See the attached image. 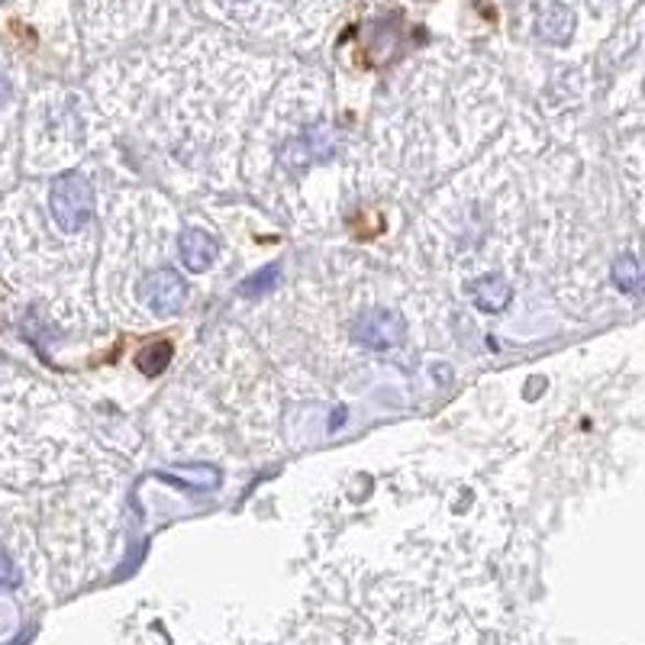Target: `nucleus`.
<instances>
[{
  "mask_svg": "<svg viewBox=\"0 0 645 645\" xmlns=\"http://www.w3.org/2000/svg\"><path fill=\"white\" fill-rule=\"evenodd\" d=\"M49 210L52 220L58 223L62 233H68V236L81 233L91 223V216H94V188H91V181L85 175H75V171L58 175L52 181Z\"/></svg>",
  "mask_w": 645,
  "mask_h": 645,
  "instance_id": "f257e3e1",
  "label": "nucleus"
},
{
  "mask_svg": "<svg viewBox=\"0 0 645 645\" xmlns=\"http://www.w3.org/2000/svg\"><path fill=\"white\" fill-rule=\"evenodd\" d=\"M352 340L362 348H371V352L398 348L407 340V320L400 316L398 310H385V307L365 310L352 323Z\"/></svg>",
  "mask_w": 645,
  "mask_h": 645,
  "instance_id": "f03ea898",
  "label": "nucleus"
},
{
  "mask_svg": "<svg viewBox=\"0 0 645 645\" xmlns=\"http://www.w3.org/2000/svg\"><path fill=\"white\" fill-rule=\"evenodd\" d=\"M140 300L155 313H178L188 300V285L175 268H158L140 281Z\"/></svg>",
  "mask_w": 645,
  "mask_h": 645,
  "instance_id": "7ed1b4c3",
  "label": "nucleus"
},
{
  "mask_svg": "<svg viewBox=\"0 0 645 645\" xmlns=\"http://www.w3.org/2000/svg\"><path fill=\"white\" fill-rule=\"evenodd\" d=\"M178 255H181V265L188 271L200 275V271H207L216 262L220 246H216V240L207 230H185L181 240H178Z\"/></svg>",
  "mask_w": 645,
  "mask_h": 645,
  "instance_id": "20e7f679",
  "label": "nucleus"
},
{
  "mask_svg": "<svg viewBox=\"0 0 645 645\" xmlns=\"http://www.w3.org/2000/svg\"><path fill=\"white\" fill-rule=\"evenodd\" d=\"M330 155H333V133L323 123L307 130L300 140H291L285 146V162L288 165H307L310 158H330Z\"/></svg>",
  "mask_w": 645,
  "mask_h": 645,
  "instance_id": "39448f33",
  "label": "nucleus"
},
{
  "mask_svg": "<svg viewBox=\"0 0 645 645\" xmlns=\"http://www.w3.org/2000/svg\"><path fill=\"white\" fill-rule=\"evenodd\" d=\"M471 300L481 313H500L510 307L513 300V288L503 275H481L475 285H471Z\"/></svg>",
  "mask_w": 645,
  "mask_h": 645,
  "instance_id": "423d86ee",
  "label": "nucleus"
},
{
  "mask_svg": "<svg viewBox=\"0 0 645 645\" xmlns=\"http://www.w3.org/2000/svg\"><path fill=\"white\" fill-rule=\"evenodd\" d=\"M571 30H575V13L565 3H548L546 10L540 13V36L546 43H555V46L568 43Z\"/></svg>",
  "mask_w": 645,
  "mask_h": 645,
  "instance_id": "0eeeda50",
  "label": "nucleus"
},
{
  "mask_svg": "<svg viewBox=\"0 0 645 645\" xmlns=\"http://www.w3.org/2000/svg\"><path fill=\"white\" fill-rule=\"evenodd\" d=\"M610 278H613V285L623 291V294H640L643 291V271H640V258L633 255V252H626V255H620L616 262H613V268H610Z\"/></svg>",
  "mask_w": 645,
  "mask_h": 645,
  "instance_id": "6e6552de",
  "label": "nucleus"
},
{
  "mask_svg": "<svg viewBox=\"0 0 645 645\" xmlns=\"http://www.w3.org/2000/svg\"><path fill=\"white\" fill-rule=\"evenodd\" d=\"M162 481H171V485H181L185 491H213L220 485V471L216 468H188L181 475H168V471H158Z\"/></svg>",
  "mask_w": 645,
  "mask_h": 645,
  "instance_id": "1a4fd4ad",
  "label": "nucleus"
},
{
  "mask_svg": "<svg viewBox=\"0 0 645 645\" xmlns=\"http://www.w3.org/2000/svg\"><path fill=\"white\" fill-rule=\"evenodd\" d=\"M171 355H175V346H171L168 340H158V343H152V346H146L136 355V365H140L143 375L155 378V375H162V371L168 368Z\"/></svg>",
  "mask_w": 645,
  "mask_h": 645,
  "instance_id": "9d476101",
  "label": "nucleus"
},
{
  "mask_svg": "<svg viewBox=\"0 0 645 645\" xmlns=\"http://www.w3.org/2000/svg\"><path fill=\"white\" fill-rule=\"evenodd\" d=\"M281 281V265L278 262H271V265H265L262 271H255V275H248L246 281L240 285V294L243 298H262V294H268V291H275V285Z\"/></svg>",
  "mask_w": 645,
  "mask_h": 645,
  "instance_id": "9b49d317",
  "label": "nucleus"
},
{
  "mask_svg": "<svg viewBox=\"0 0 645 645\" xmlns=\"http://www.w3.org/2000/svg\"><path fill=\"white\" fill-rule=\"evenodd\" d=\"M20 585V568L13 565V558L0 548V588H16Z\"/></svg>",
  "mask_w": 645,
  "mask_h": 645,
  "instance_id": "f8f14e48",
  "label": "nucleus"
},
{
  "mask_svg": "<svg viewBox=\"0 0 645 645\" xmlns=\"http://www.w3.org/2000/svg\"><path fill=\"white\" fill-rule=\"evenodd\" d=\"M10 98H13V85H10V78L0 71V107H3V103H10Z\"/></svg>",
  "mask_w": 645,
  "mask_h": 645,
  "instance_id": "ddd939ff",
  "label": "nucleus"
},
{
  "mask_svg": "<svg viewBox=\"0 0 645 645\" xmlns=\"http://www.w3.org/2000/svg\"><path fill=\"white\" fill-rule=\"evenodd\" d=\"M226 3H240V0H226Z\"/></svg>",
  "mask_w": 645,
  "mask_h": 645,
  "instance_id": "4468645a",
  "label": "nucleus"
}]
</instances>
